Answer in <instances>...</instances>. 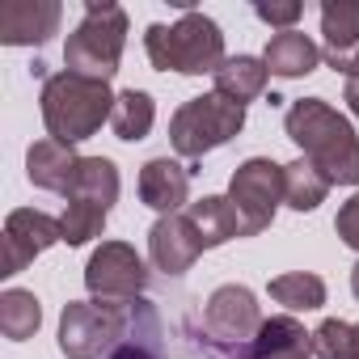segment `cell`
<instances>
[{
    "mask_svg": "<svg viewBox=\"0 0 359 359\" xmlns=\"http://www.w3.org/2000/svg\"><path fill=\"white\" fill-rule=\"evenodd\" d=\"M287 140L304 152V161H313L330 187H355L359 182V135L355 127L321 97H300L287 106L283 114Z\"/></svg>",
    "mask_w": 359,
    "mask_h": 359,
    "instance_id": "obj_1",
    "label": "cell"
},
{
    "mask_svg": "<svg viewBox=\"0 0 359 359\" xmlns=\"http://www.w3.org/2000/svg\"><path fill=\"white\" fill-rule=\"evenodd\" d=\"M110 114H114L110 81H93V76L64 68L43 85V123H47L51 140H60V144L89 140L102 123H110Z\"/></svg>",
    "mask_w": 359,
    "mask_h": 359,
    "instance_id": "obj_2",
    "label": "cell"
},
{
    "mask_svg": "<svg viewBox=\"0 0 359 359\" xmlns=\"http://www.w3.org/2000/svg\"><path fill=\"white\" fill-rule=\"evenodd\" d=\"M144 51L156 72H182V76H203L220 72L224 64V34L212 18L187 9L173 26H148Z\"/></svg>",
    "mask_w": 359,
    "mask_h": 359,
    "instance_id": "obj_3",
    "label": "cell"
},
{
    "mask_svg": "<svg viewBox=\"0 0 359 359\" xmlns=\"http://www.w3.org/2000/svg\"><path fill=\"white\" fill-rule=\"evenodd\" d=\"M123 47H127V13L118 5H110V0H89L85 22L68 34L64 64H68V72L110 81L118 72Z\"/></svg>",
    "mask_w": 359,
    "mask_h": 359,
    "instance_id": "obj_4",
    "label": "cell"
},
{
    "mask_svg": "<svg viewBox=\"0 0 359 359\" xmlns=\"http://www.w3.org/2000/svg\"><path fill=\"white\" fill-rule=\"evenodd\" d=\"M118 203V169L110 156H85L76 169V182L68 191V212L60 220L68 245H85L106 229L110 208Z\"/></svg>",
    "mask_w": 359,
    "mask_h": 359,
    "instance_id": "obj_5",
    "label": "cell"
},
{
    "mask_svg": "<svg viewBox=\"0 0 359 359\" xmlns=\"http://www.w3.org/2000/svg\"><path fill=\"white\" fill-rule=\"evenodd\" d=\"M241 127H245V106H237V102H229L220 93H203V97H191V102H182L173 110L169 144L182 156L199 161L203 152L229 144Z\"/></svg>",
    "mask_w": 359,
    "mask_h": 359,
    "instance_id": "obj_6",
    "label": "cell"
},
{
    "mask_svg": "<svg viewBox=\"0 0 359 359\" xmlns=\"http://www.w3.org/2000/svg\"><path fill=\"white\" fill-rule=\"evenodd\" d=\"M131 304H102V300H72V304H64L60 351L68 359H102V355H110L131 330Z\"/></svg>",
    "mask_w": 359,
    "mask_h": 359,
    "instance_id": "obj_7",
    "label": "cell"
},
{
    "mask_svg": "<svg viewBox=\"0 0 359 359\" xmlns=\"http://www.w3.org/2000/svg\"><path fill=\"white\" fill-rule=\"evenodd\" d=\"M262 330V309L254 300L250 287L241 283H224L208 296L203 304V330H199V346L212 359H224L229 351L245 346L254 334Z\"/></svg>",
    "mask_w": 359,
    "mask_h": 359,
    "instance_id": "obj_8",
    "label": "cell"
},
{
    "mask_svg": "<svg viewBox=\"0 0 359 359\" xmlns=\"http://www.w3.org/2000/svg\"><path fill=\"white\" fill-rule=\"evenodd\" d=\"M229 203L241 216V237L266 233L283 203V165L266 156H250L245 165H237L233 182H229Z\"/></svg>",
    "mask_w": 359,
    "mask_h": 359,
    "instance_id": "obj_9",
    "label": "cell"
},
{
    "mask_svg": "<svg viewBox=\"0 0 359 359\" xmlns=\"http://www.w3.org/2000/svg\"><path fill=\"white\" fill-rule=\"evenodd\" d=\"M85 287L102 304H131L148 287V271L127 241H102L85 266Z\"/></svg>",
    "mask_w": 359,
    "mask_h": 359,
    "instance_id": "obj_10",
    "label": "cell"
},
{
    "mask_svg": "<svg viewBox=\"0 0 359 359\" xmlns=\"http://www.w3.org/2000/svg\"><path fill=\"white\" fill-rule=\"evenodd\" d=\"M55 241H64V229L60 220H51L47 212H13L5 220V266H0V275H18L26 271L43 250H51Z\"/></svg>",
    "mask_w": 359,
    "mask_h": 359,
    "instance_id": "obj_11",
    "label": "cell"
},
{
    "mask_svg": "<svg viewBox=\"0 0 359 359\" xmlns=\"http://www.w3.org/2000/svg\"><path fill=\"white\" fill-rule=\"evenodd\" d=\"M321 34L325 64L338 68L346 81L359 76V0H321Z\"/></svg>",
    "mask_w": 359,
    "mask_h": 359,
    "instance_id": "obj_12",
    "label": "cell"
},
{
    "mask_svg": "<svg viewBox=\"0 0 359 359\" xmlns=\"http://www.w3.org/2000/svg\"><path fill=\"white\" fill-rule=\"evenodd\" d=\"M203 250H208V245H203L199 229L191 224V216H161V220L152 224V233H148L152 266L165 271V275H187Z\"/></svg>",
    "mask_w": 359,
    "mask_h": 359,
    "instance_id": "obj_13",
    "label": "cell"
},
{
    "mask_svg": "<svg viewBox=\"0 0 359 359\" xmlns=\"http://www.w3.org/2000/svg\"><path fill=\"white\" fill-rule=\"evenodd\" d=\"M60 0H5L0 5V43L9 47H43L60 30Z\"/></svg>",
    "mask_w": 359,
    "mask_h": 359,
    "instance_id": "obj_14",
    "label": "cell"
},
{
    "mask_svg": "<svg viewBox=\"0 0 359 359\" xmlns=\"http://www.w3.org/2000/svg\"><path fill=\"white\" fill-rule=\"evenodd\" d=\"M224 359H313V334L296 317H271L245 346L229 351Z\"/></svg>",
    "mask_w": 359,
    "mask_h": 359,
    "instance_id": "obj_15",
    "label": "cell"
},
{
    "mask_svg": "<svg viewBox=\"0 0 359 359\" xmlns=\"http://www.w3.org/2000/svg\"><path fill=\"white\" fill-rule=\"evenodd\" d=\"M187 195H191V173L177 161L152 156L140 169V199H144V208H152L161 216H177V208L187 203Z\"/></svg>",
    "mask_w": 359,
    "mask_h": 359,
    "instance_id": "obj_16",
    "label": "cell"
},
{
    "mask_svg": "<svg viewBox=\"0 0 359 359\" xmlns=\"http://www.w3.org/2000/svg\"><path fill=\"white\" fill-rule=\"evenodd\" d=\"M85 156H76L72 144H60V140H39L30 144L26 152V177L43 191H55V195H68L72 182H76V169H81Z\"/></svg>",
    "mask_w": 359,
    "mask_h": 359,
    "instance_id": "obj_17",
    "label": "cell"
},
{
    "mask_svg": "<svg viewBox=\"0 0 359 359\" xmlns=\"http://www.w3.org/2000/svg\"><path fill=\"white\" fill-rule=\"evenodd\" d=\"M262 64L271 76H283V81H296V76H309L317 64H321V47L300 34V30H279L266 51H262Z\"/></svg>",
    "mask_w": 359,
    "mask_h": 359,
    "instance_id": "obj_18",
    "label": "cell"
},
{
    "mask_svg": "<svg viewBox=\"0 0 359 359\" xmlns=\"http://www.w3.org/2000/svg\"><path fill=\"white\" fill-rule=\"evenodd\" d=\"M106 359H169L165 355V330H161V317L148 300H135L131 304V330L127 338L106 355Z\"/></svg>",
    "mask_w": 359,
    "mask_h": 359,
    "instance_id": "obj_19",
    "label": "cell"
},
{
    "mask_svg": "<svg viewBox=\"0 0 359 359\" xmlns=\"http://www.w3.org/2000/svg\"><path fill=\"white\" fill-rule=\"evenodd\" d=\"M266 81H271V72H266L262 60H254V55H233V60H224L220 72H216V93L229 97V102H237V106H245V102H254V97L266 89Z\"/></svg>",
    "mask_w": 359,
    "mask_h": 359,
    "instance_id": "obj_20",
    "label": "cell"
},
{
    "mask_svg": "<svg viewBox=\"0 0 359 359\" xmlns=\"http://www.w3.org/2000/svg\"><path fill=\"white\" fill-rule=\"evenodd\" d=\"M187 216H191V224L199 229V237H203L208 250H216V245L241 237V216H237V208H233L229 199H220V195H203L199 203L187 208Z\"/></svg>",
    "mask_w": 359,
    "mask_h": 359,
    "instance_id": "obj_21",
    "label": "cell"
},
{
    "mask_svg": "<svg viewBox=\"0 0 359 359\" xmlns=\"http://www.w3.org/2000/svg\"><path fill=\"white\" fill-rule=\"evenodd\" d=\"M330 195V177L313 165V161H292L283 165V203L296 208V212H313L317 203H325Z\"/></svg>",
    "mask_w": 359,
    "mask_h": 359,
    "instance_id": "obj_22",
    "label": "cell"
},
{
    "mask_svg": "<svg viewBox=\"0 0 359 359\" xmlns=\"http://www.w3.org/2000/svg\"><path fill=\"white\" fill-rule=\"evenodd\" d=\"M152 118H156V106L144 89H123L114 97V114H110V127L118 140L127 144H140L148 131H152Z\"/></svg>",
    "mask_w": 359,
    "mask_h": 359,
    "instance_id": "obj_23",
    "label": "cell"
},
{
    "mask_svg": "<svg viewBox=\"0 0 359 359\" xmlns=\"http://www.w3.org/2000/svg\"><path fill=\"white\" fill-rule=\"evenodd\" d=\"M39 321H43V309H39V296H34V292L9 287L5 296H0V334H5L9 342L34 338Z\"/></svg>",
    "mask_w": 359,
    "mask_h": 359,
    "instance_id": "obj_24",
    "label": "cell"
},
{
    "mask_svg": "<svg viewBox=\"0 0 359 359\" xmlns=\"http://www.w3.org/2000/svg\"><path fill=\"white\" fill-rule=\"evenodd\" d=\"M271 300L287 304L292 313H309V309H321L325 304V283L313 271H292V275L271 279Z\"/></svg>",
    "mask_w": 359,
    "mask_h": 359,
    "instance_id": "obj_25",
    "label": "cell"
},
{
    "mask_svg": "<svg viewBox=\"0 0 359 359\" xmlns=\"http://www.w3.org/2000/svg\"><path fill=\"white\" fill-rule=\"evenodd\" d=\"M313 355L317 359H359V321L325 317L313 330Z\"/></svg>",
    "mask_w": 359,
    "mask_h": 359,
    "instance_id": "obj_26",
    "label": "cell"
},
{
    "mask_svg": "<svg viewBox=\"0 0 359 359\" xmlns=\"http://www.w3.org/2000/svg\"><path fill=\"white\" fill-rule=\"evenodd\" d=\"M334 229H338L342 245L359 250V195H351V199L338 208V220H334Z\"/></svg>",
    "mask_w": 359,
    "mask_h": 359,
    "instance_id": "obj_27",
    "label": "cell"
},
{
    "mask_svg": "<svg viewBox=\"0 0 359 359\" xmlns=\"http://www.w3.org/2000/svg\"><path fill=\"white\" fill-rule=\"evenodd\" d=\"M266 26H283V30H296V22H300V13H304V5H296V0H287V5H258L254 9Z\"/></svg>",
    "mask_w": 359,
    "mask_h": 359,
    "instance_id": "obj_28",
    "label": "cell"
},
{
    "mask_svg": "<svg viewBox=\"0 0 359 359\" xmlns=\"http://www.w3.org/2000/svg\"><path fill=\"white\" fill-rule=\"evenodd\" d=\"M342 97H346V106H351V114L359 118V76H351V81H346V93H342Z\"/></svg>",
    "mask_w": 359,
    "mask_h": 359,
    "instance_id": "obj_29",
    "label": "cell"
},
{
    "mask_svg": "<svg viewBox=\"0 0 359 359\" xmlns=\"http://www.w3.org/2000/svg\"><path fill=\"white\" fill-rule=\"evenodd\" d=\"M351 292H355V300H359V262H355V271H351Z\"/></svg>",
    "mask_w": 359,
    "mask_h": 359,
    "instance_id": "obj_30",
    "label": "cell"
}]
</instances>
